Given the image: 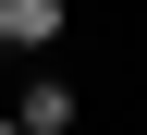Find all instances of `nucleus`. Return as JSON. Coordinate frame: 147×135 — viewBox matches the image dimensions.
<instances>
[{
	"mask_svg": "<svg viewBox=\"0 0 147 135\" xmlns=\"http://www.w3.org/2000/svg\"><path fill=\"white\" fill-rule=\"evenodd\" d=\"M61 123H74V86L37 74V86H25V135H61Z\"/></svg>",
	"mask_w": 147,
	"mask_h": 135,
	"instance_id": "obj_2",
	"label": "nucleus"
},
{
	"mask_svg": "<svg viewBox=\"0 0 147 135\" xmlns=\"http://www.w3.org/2000/svg\"><path fill=\"white\" fill-rule=\"evenodd\" d=\"M61 37V0H0V49H49Z\"/></svg>",
	"mask_w": 147,
	"mask_h": 135,
	"instance_id": "obj_1",
	"label": "nucleus"
}]
</instances>
